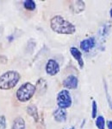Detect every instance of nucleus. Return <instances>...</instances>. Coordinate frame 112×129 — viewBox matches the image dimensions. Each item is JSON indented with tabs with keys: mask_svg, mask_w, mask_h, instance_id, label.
<instances>
[{
	"mask_svg": "<svg viewBox=\"0 0 112 129\" xmlns=\"http://www.w3.org/2000/svg\"><path fill=\"white\" fill-rule=\"evenodd\" d=\"M50 27L54 32L58 34L71 35L75 33L76 31L75 26L60 15L54 16L53 18H51Z\"/></svg>",
	"mask_w": 112,
	"mask_h": 129,
	"instance_id": "nucleus-1",
	"label": "nucleus"
},
{
	"mask_svg": "<svg viewBox=\"0 0 112 129\" xmlns=\"http://www.w3.org/2000/svg\"><path fill=\"white\" fill-rule=\"evenodd\" d=\"M19 81H20V74L17 71H6L0 76V89L9 90L15 88Z\"/></svg>",
	"mask_w": 112,
	"mask_h": 129,
	"instance_id": "nucleus-2",
	"label": "nucleus"
},
{
	"mask_svg": "<svg viewBox=\"0 0 112 129\" xmlns=\"http://www.w3.org/2000/svg\"><path fill=\"white\" fill-rule=\"evenodd\" d=\"M36 91V87L30 82H25L21 85L17 91V98L19 102H26L30 100Z\"/></svg>",
	"mask_w": 112,
	"mask_h": 129,
	"instance_id": "nucleus-3",
	"label": "nucleus"
},
{
	"mask_svg": "<svg viewBox=\"0 0 112 129\" xmlns=\"http://www.w3.org/2000/svg\"><path fill=\"white\" fill-rule=\"evenodd\" d=\"M56 100L59 108L66 109L72 106V97H71L70 93L67 89H62L61 91H60L57 94Z\"/></svg>",
	"mask_w": 112,
	"mask_h": 129,
	"instance_id": "nucleus-4",
	"label": "nucleus"
},
{
	"mask_svg": "<svg viewBox=\"0 0 112 129\" xmlns=\"http://www.w3.org/2000/svg\"><path fill=\"white\" fill-rule=\"evenodd\" d=\"M60 70V65L54 59H49L46 64V72L47 74L54 76L58 74Z\"/></svg>",
	"mask_w": 112,
	"mask_h": 129,
	"instance_id": "nucleus-5",
	"label": "nucleus"
},
{
	"mask_svg": "<svg viewBox=\"0 0 112 129\" xmlns=\"http://www.w3.org/2000/svg\"><path fill=\"white\" fill-rule=\"evenodd\" d=\"M78 85V79L77 76L71 75L63 81V86L66 89H76Z\"/></svg>",
	"mask_w": 112,
	"mask_h": 129,
	"instance_id": "nucleus-6",
	"label": "nucleus"
},
{
	"mask_svg": "<svg viewBox=\"0 0 112 129\" xmlns=\"http://www.w3.org/2000/svg\"><path fill=\"white\" fill-rule=\"evenodd\" d=\"M96 45V40L94 37H89V38L84 39L80 43V49L84 52L91 51Z\"/></svg>",
	"mask_w": 112,
	"mask_h": 129,
	"instance_id": "nucleus-7",
	"label": "nucleus"
},
{
	"mask_svg": "<svg viewBox=\"0 0 112 129\" xmlns=\"http://www.w3.org/2000/svg\"><path fill=\"white\" fill-rule=\"evenodd\" d=\"M70 53H71V55H72V57L78 61L79 68L80 69L83 68L84 61H83V58H82V53L80 52L79 49L76 47H72V48H70Z\"/></svg>",
	"mask_w": 112,
	"mask_h": 129,
	"instance_id": "nucleus-8",
	"label": "nucleus"
},
{
	"mask_svg": "<svg viewBox=\"0 0 112 129\" xmlns=\"http://www.w3.org/2000/svg\"><path fill=\"white\" fill-rule=\"evenodd\" d=\"M54 115V119L56 120L57 122H65L66 120V117H67V114H66V111L65 109L58 108L53 114Z\"/></svg>",
	"mask_w": 112,
	"mask_h": 129,
	"instance_id": "nucleus-9",
	"label": "nucleus"
},
{
	"mask_svg": "<svg viewBox=\"0 0 112 129\" xmlns=\"http://www.w3.org/2000/svg\"><path fill=\"white\" fill-rule=\"evenodd\" d=\"M25 120L22 117H17L13 120L11 129H25Z\"/></svg>",
	"mask_w": 112,
	"mask_h": 129,
	"instance_id": "nucleus-10",
	"label": "nucleus"
},
{
	"mask_svg": "<svg viewBox=\"0 0 112 129\" xmlns=\"http://www.w3.org/2000/svg\"><path fill=\"white\" fill-rule=\"evenodd\" d=\"M84 7H85V5H84V3L83 1H74L72 5H71L72 10L75 13H79L83 11L84 10Z\"/></svg>",
	"mask_w": 112,
	"mask_h": 129,
	"instance_id": "nucleus-11",
	"label": "nucleus"
},
{
	"mask_svg": "<svg viewBox=\"0 0 112 129\" xmlns=\"http://www.w3.org/2000/svg\"><path fill=\"white\" fill-rule=\"evenodd\" d=\"M27 113L31 117H33V119L35 120V122L38 121V119H39L38 110H37V108L35 105H29V106H28V108H27Z\"/></svg>",
	"mask_w": 112,
	"mask_h": 129,
	"instance_id": "nucleus-12",
	"label": "nucleus"
},
{
	"mask_svg": "<svg viewBox=\"0 0 112 129\" xmlns=\"http://www.w3.org/2000/svg\"><path fill=\"white\" fill-rule=\"evenodd\" d=\"M23 6L28 11H34L36 7V5H35V2L33 0H26L23 2Z\"/></svg>",
	"mask_w": 112,
	"mask_h": 129,
	"instance_id": "nucleus-13",
	"label": "nucleus"
},
{
	"mask_svg": "<svg viewBox=\"0 0 112 129\" xmlns=\"http://www.w3.org/2000/svg\"><path fill=\"white\" fill-rule=\"evenodd\" d=\"M96 126L98 129H104L105 128V120L103 116L99 115L96 119Z\"/></svg>",
	"mask_w": 112,
	"mask_h": 129,
	"instance_id": "nucleus-14",
	"label": "nucleus"
},
{
	"mask_svg": "<svg viewBox=\"0 0 112 129\" xmlns=\"http://www.w3.org/2000/svg\"><path fill=\"white\" fill-rule=\"evenodd\" d=\"M91 117L92 119H95L97 117V105L96 101H92V104H91Z\"/></svg>",
	"mask_w": 112,
	"mask_h": 129,
	"instance_id": "nucleus-15",
	"label": "nucleus"
},
{
	"mask_svg": "<svg viewBox=\"0 0 112 129\" xmlns=\"http://www.w3.org/2000/svg\"><path fill=\"white\" fill-rule=\"evenodd\" d=\"M0 129H6V118L5 115H0Z\"/></svg>",
	"mask_w": 112,
	"mask_h": 129,
	"instance_id": "nucleus-16",
	"label": "nucleus"
},
{
	"mask_svg": "<svg viewBox=\"0 0 112 129\" xmlns=\"http://www.w3.org/2000/svg\"><path fill=\"white\" fill-rule=\"evenodd\" d=\"M105 92H106V96H107V100H108V102H109V107H110V108L112 109V100L110 99V97H109V94H108L107 87H106V85H105Z\"/></svg>",
	"mask_w": 112,
	"mask_h": 129,
	"instance_id": "nucleus-17",
	"label": "nucleus"
},
{
	"mask_svg": "<svg viewBox=\"0 0 112 129\" xmlns=\"http://www.w3.org/2000/svg\"><path fill=\"white\" fill-rule=\"evenodd\" d=\"M107 126L108 129H112V120H109L107 122Z\"/></svg>",
	"mask_w": 112,
	"mask_h": 129,
	"instance_id": "nucleus-18",
	"label": "nucleus"
},
{
	"mask_svg": "<svg viewBox=\"0 0 112 129\" xmlns=\"http://www.w3.org/2000/svg\"><path fill=\"white\" fill-rule=\"evenodd\" d=\"M109 14H110V17H111V18H112V8H111L110 11H109Z\"/></svg>",
	"mask_w": 112,
	"mask_h": 129,
	"instance_id": "nucleus-19",
	"label": "nucleus"
},
{
	"mask_svg": "<svg viewBox=\"0 0 112 129\" xmlns=\"http://www.w3.org/2000/svg\"><path fill=\"white\" fill-rule=\"evenodd\" d=\"M69 129H75V127H74V126H72V127H71V128H69Z\"/></svg>",
	"mask_w": 112,
	"mask_h": 129,
	"instance_id": "nucleus-20",
	"label": "nucleus"
}]
</instances>
